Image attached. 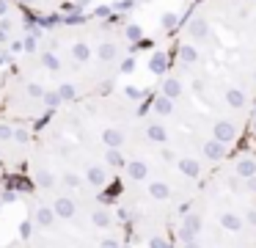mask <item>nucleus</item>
<instances>
[{"label": "nucleus", "mask_w": 256, "mask_h": 248, "mask_svg": "<svg viewBox=\"0 0 256 248\" xmlns=\"http://www.w3.org/2000/svg\"><path fill=\"white\" fill-rule=\"evenodd\" d=\"M132 42L118 20L80 17L30 28L0 91V113L36 124L64 105L113 91Z\"/></svg>", "instance_id": "obj_1"}, {"label": "nucleus", "mask_w": 256, "mask_h": 248, "mask_svg": "<svg viewBox=\"0 0 256 248\" xmlns=\"http://www.w3.org/2000/svg\"><path fill=\"white\" fill-rule=\"evenodd\" d=\"M140 99L105 91L61 110L36 127L28 157L30 190L116 193L140 119Z\"/></svg>", "instance_id": "obj_2"}, {"label": "nucleus", "mask_w": 256, "mask_h": 248, "mask_svg": "<svg viewBox=\"0 0 256 248\" xmlns=\"http://www.w3.org/2000/svg\"><path fill=\"white\" fill-rule=\"evenodd\" d=\"M198 187L201 182L188 176L154 141L146 138L138 119L132 149L116 187V207L130 234L149 245H168L179 215Z\"/></svg>", "instance_id": "obj_4"}, {"label": "nucleus", "mask_w": 256, "mask_h": 248, "mask_svg": "<svg viewBox=\"0 0 256 248\" xmlns=\"http://www.w3.org/2000/svg\"><path fill=\"white\" fill-rule=\"evenodd\" d=\"M34 135V124H22V121H14L6 113H0V176L28 165Z\"/></svg>", "instance_id": "obj_7"}, {"label": "nucleus", "mask_w": 256, "mask_h": 248, "mask_svg": "<svg viewBox=\"0 0 256 248\" xmlns=\"http://www.w3.org/2000/svg\"><path fill=\"white\" fill-rule=\"evenodd\" d=\"M116 201L86 193L30 190L22 242L28 248H127Z\"/></svg>", "instance_id": "obj_6"}, {"label": "nucleus", "mask_w": 256, "mask_h": 248, "mask_svg": "<svg viewBox=\"0 0 256 248\" xmlns=\"http://www.w3.org/2000/svg\"><path fill=\"white\" fill-rule=\"evenodd\" d=\"M22 11L28 14H36V17H50V14H58L64 9H72L74 3L80 0H14Z\"/></svg>", "instance_id": "obj_8"}, {"label": "nucleus", "mask_w": 256, "mask_h": 248, "mask_svg": "<svg viewBox=\"0 0 256 248\" xmlns=\"http://www.w3.org/2000/svg\"><path fill=\"white\" fill-rule=\"evenodd\" d=\"M174 61L256 99V0H201L179 31Z\"/></svg>", "instance_id": "obj_5"}, {"label": "nucleus", "mask_w": 256, "mask_h": 248, "mask_svg": "<svg viewBox=\"0 0 256 248\" xmlns=\"http://www.w3.org/2000/svg\"><path fill=\"white\" fill-rule=\"evenodd\" d=\"M6 248H28V245H25V242L20 240V242H14V245H6Z\"/></svg>", "instance_id": "obj_9"}, {"label": "nucleus", "mask_w": 256, "mask_h": 248, "mask_svg": "<svg viewBox=\"0 0 256 248\" xmlns=\"http://www.w3.org/2000/svg\"><path fill=\"white\" fill-rule=\"evenodd\" d=\"M168 248H256V152L240 149L201 182Z\"/></svg>", "instance_id": "obj_3"}]
</instances>
